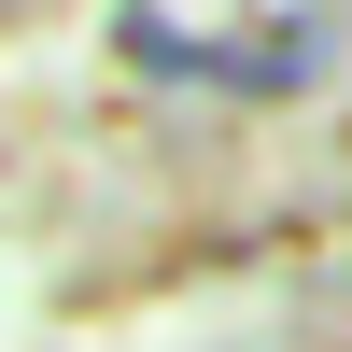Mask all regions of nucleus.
<instances>
[{
    "mask_svg": "<svg viewBox=\"0 0 352 352\" xmlns=\"http://www.w3.org/2000/svg\"><path fill=\"white\" fill-rule=\"evenodd\" d=\"M127 56L141 71H184V85H226V99H296V85H324L338 71V43H324V14H282V43H240V28H169V14H127Z\"/></svg>",
    "mask_w": 352,
    "mask_h": 352,
    "instance_id": "1",
    "label": "nucleus"
}]
</instances>
